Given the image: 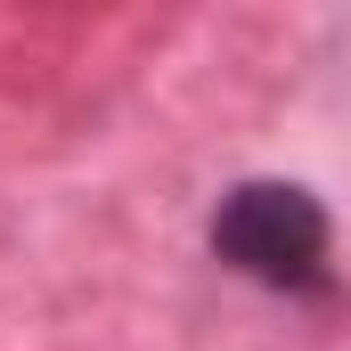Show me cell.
Returning a JSON list of instances; mask_svg holds the SVG:
<instances>
[{"instance_id": "1", "label": "cell", "mask_w": 351, "mask_h": 351, "mask_svg": "<svg viewBox=\"0 0 351 351\" xmlns=\"http://www.w3.org/2000/svg\"><path fill=\"white\" fill-rule=\"evenodd\" d=\"M213 254L269 294H327L335 286V221L294 180H237L213 204Z\"/></svg>"}]
</instances>
